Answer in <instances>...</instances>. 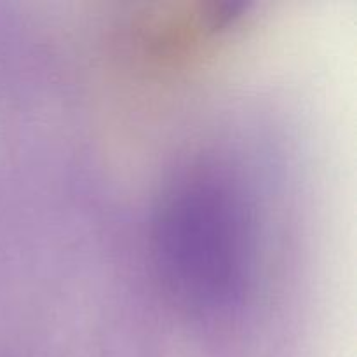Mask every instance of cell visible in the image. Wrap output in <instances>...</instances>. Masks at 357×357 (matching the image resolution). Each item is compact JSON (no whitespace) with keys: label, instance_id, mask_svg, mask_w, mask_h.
Here are the masks:
<instances>
[]
</instances>
